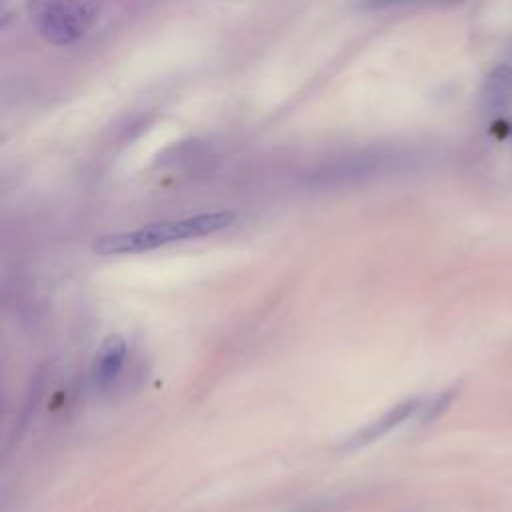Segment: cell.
I'll use <instances>...</instances> for the list:
<instances>
[{
    "label": "cell",
    "instance_id": "1",
    "mask_svg": "<svg viewBox=\"0 0 512 512\" xmlns=\"http://www.w3.org/2000/svg\"><path fill=\"white\" fill-rule=\"evenodd\" d=\"M236 214L230 210L218 212H202L194 216H186L180 220L152 222L142 228L124 230L116 234H106L94 242V250L98 254H138L148 252L172 242L200 238L206 234H214L218 230L234 224Z\"/></svg>",
    "mask_w": 512,
    "mask_h": 512
},
{
    "label": "cell",
    "instance_id": "2",
    "mask_svg": "<svg viewBox=\"0 0 512 512\" xmlns=\"http://www.w3.org/2000/svg\"><path fill=\"white\" fill-rule=\"evenodd\" d=\"M102 6L104 0H30L28 12L46 42L68 46L94 28Z\"/></svg>",
    "mask_w": 512,
    "mask_h": 512
},
{
    "label": "cell",
    "instance_id": "3",
    "mask_svg": "<svg viewBox=\"0 0 512 512\" xmlns=\"http://www.w3.org/2000/svg\"><path fill=\"white\" fill-rule=\"evenodd\" d=\"M422 410V400L420 398H410V400H404L396 406H392L386 414L378 416L376 420L368 422L366 426H362L360 430H356L350 438L344 440L342 448L344 450H356V448H362L366 444H372L376 442L378 438L390 434L394 428H398L400 424H404L408 418H412L416 412Z\"/></svg>",
    "mask_w": 512,
    "mask_h": 512
},
{
    "label": "cell",
    "instance_id": "4",
    "mask_svg": "<svg viewBox=\"0 0 512 512\" xmlns=\"http://www.w3.org/2000/svg\"><path fill=\"white\" fill-rule=\"evenodd\" d=\"M126 354H128V346L122 336L112 334V336L104 338L92 358V364H90L92 384L96 388L112 386L118 380V376L126 364Z\"/></svg>",
    "mask_w": 512,
    "mask_h": 512
},
{
    "label": "cell",
    "instance_id": "5",
    "mask_svg": "<svg viewBox=\"0 0 512 512\" xmlns=\"http://www.w3.org/2000/svg\"><path fill=\"white\" fill-rule=\"evenodd\" d=\"M482 110L490 118L504 116L512 106V68L508 64L496 66L484 80L480 94Z\"/></svg>",
    "mask_w": 512,
    "mask_h": 512
},
{
    "label": "cell",
    "instance_id": "6",
    "mask_svg": "<svg viewBox=\"0 0 512 512\" xmlns=\"http://www.w3.org/2000/svg\"><path fill=\"white\" fill-rule=\"evenodd\" d=\"M452 398H454V392L450 390V392H446V394H440L430 406H422V418L428 422V420H434L438 414H442L446 408H448V404L452 402Z\"/></svg>",
    "mask_w": 512,
    "mask_h": 512
},
{
    "label": "cell",
    "instance_id": "7",
    "mask_svg": "<svg viewBox=\"0 0 512 512\" xmlns=\"http://www.w3.org/2000/svg\"><path fill=\"white\" fill-rule=\"evenodd\" d=\"M400 2H410V0H354V4L362 10H378V8H386Z\"/></svg>",
    "mask_w": 512,
    "mask_h": 512
},
{
    "label": "cell",
    "instance_id": "8",
    "mask_svg": "<svg viewBox=\"0 0 512 512\" xmlns=\"http://www.w3.org/2000/svg\"><path fill=\"white\" fill-rule=\"evenodd\" d=\"M294 512H320L318 508H306V510H294Z\"/></svg>",
    "mask_w": 512,
    "mask_h": 512
}]
</instances>
